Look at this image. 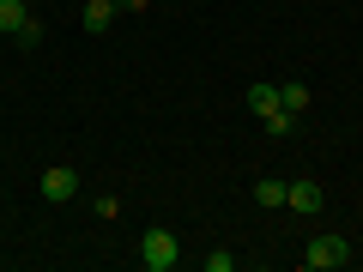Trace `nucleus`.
<instances>
[{
  "mask_svg": "<svg viewBox=\"0 0 363 272\" xmlns=\"http://www.w3.org/2000/svg\"><path fill=\"white\" fill-rule=\"evenodd\" d=\"M176 260H182V242H176V230L152 224V230L140 236V266H145V272H169Z\"/></svg>",
  "mask_w": 363,
  "mask_h": 272,
  "instance_id": "f257e3e1",
  "label": "nucleus"
},
{
  "mask_svg": "<svg viewBox=\"0 0 363 272\" xmlns=\"http://www.w3.org/2000/svg\"><path fill=\"white\" fill-rule=\"evenodd\" d=\"M303 266H309V272H339V266H351V242H345V236H333V230L315 236L309 254H303Z\"/></svg>",
  "mask_w": 363,
  "mask_h": 272,
  "instance_id": "f03ea898",
  "label": "nucleus"
},
{
  "mask_svg": "<svg viewBox=\"0 0 363 272\" xmlns=\"http://www.w3.org/2000/svg\"><path fill=\"white\" fill-rule=\"evenodd\" d=\"M43 200H49V206H67V200H79V169H67V164L43 169Z\"/></svg>",
  "mask_w": 363,
  "mask_h": 272,
  "instance_id": "7ed1b4c3",
  "label": "nucleus"
},
{
  "mask_svg": "<svg viewBox=\"0 0 363 272\" xmlns=\"http://www.w3.org/2000/svg\"><path fill=\"white\" fill-rule=\"evenodd\" d=\"M321 181H309V176H303V181H291V194H285V212H303V218H309V212H321Z\"/></svg>",
  "mask_w": 363,
  "mask_h": 272,
  "instance_id": "20e7f679",
  "label": "nucleus"
},
{
  "mask_svg": "<svg viewBox=\"0 0 363 272\" xmlns=\"http://www.w3.org/2000/svg\"><path fill=\"white\" fill-rule=\"evenodd\" d=\"M248 109H255L260 121H267L272 109H285V103H279V85H272V79H255V85H248Z\"/></svg>",
  "mask_w": 363,
  "mask_h": 272,
  "instance_id": "39448f33",
  "label": "nucleus"
},
{
  "mask_svg": "<svg viewBox=\"0 0 363 272\" xmlns=\"http://www.w3.org/2000/svg\"><path fill=\"white\" fill-rule=\"evenodd\" d=\"M79 18H85L91 37H104V30L116 25V0H85V13H79Z\"/></svg>",
  "mask_w": 363,
  "mask_h": 272,
  "instance_id": "423d86ee",
  "label": "nucleus"
},
{
  "mask_svg": "<svg viewBox=\"0 0 363 272\" xmlns=\"http://www.w3.org/2000/svg\"><path fill=\"white\" fill-rule=\"evenodd\" d=\"M285 194H291V181H279V176H260L255 181V200H260V206H272V212L285 206Z\"/></svg>",
  "mask_w": 363,
  "mask_h": 272,
  "instance_id": "0eeeda50",
  "label": "nucleus"
},
{
  "mask_svg": "<svg viewBox=\"0 0 363 272\" xmlns=\"http://www.w3.org/2000/svg\"><path fill=\"white\" fill-rule=\"evenodd\" d=\"M25 18H30V6H25V0H0V30H6V37H13V30L25 25Z\"/></svg>",
  "mask_w": 363,
  "mask_h": 272,
  "instance_id": "6e6552de",
  "label": "nucleus"
},
{
  "mask_svg": "<svg viewBox=\"0 0 363 272\" xmlns=\"http://www.w3.org/2000/svg\"><path fill=\"white\" fill-rule=\"evenodd\" d=\"M279 103H285L291 115H303V109H309V85H297V79H291V85H279Z\"/></svg>",
  "mask_w": 363,
  "mask_h": 272,
  "instance_id": "1a4fd4ad",
  "label": "nucleus"
},
{
  "mask_svg": "<svg viewBox=\"0 0 363 272\" xmlns=\"http://www.w3.org/2000/svg\"><path fill=\"white\" fill-rule=\"evenodd\" d=\"M13 42H18V49H37V42H43V18H37V13H30V18H25V25H18V30H13Z\"/></svg>",
  "mask_w": 363,
  "mask_h": 272,
  "instance_id": "9d476101",
  "label": "nucleus"
},
{
  "mask_svg": "<svg viewBox=\"0 0 363 272\" xmlns=\"http://www.w3.org/2000/svg\"><path fill=\"white\" fill-rule=\"evenodd\" d=\"M260 128H267V133H272V140H285V133H291V128H297V115H291V109H272V115H267V121H260Z\"/></svg>",
  "mask_w": 363,
  "mask_h": 272,
  "instance_id": "9b49d317",
  "label": "nucleus"
},
{
  "mask_svg": "<svg viewBox=\"0 0 363 272\" xmlns=\"http://www.w3.org/2000/svg\"><path fill=\"white\" fill-rule=\"evenodd\" d=\"M236 266V254H230V248H218V254H206V272H230Z\"/></svg>",
  "mask_w": 363,
  "mask_h": 272,
  "instance_id": "f8f14e48",
  "label": "nucleus"
},
{
  "mask_svg": "<svg viewBox=\"0 0 363 272\" xmlns=\"http://www.w3.org/2000/svg\"><path fill=\"white\" fill-rule=\"evenodd\" d=\"M152 0H116V13H145Z\"/></svg>",
  "mask_w": 363,
  "mask_h": 272,
  "instance_id": "ddd939ff",
  "label": "nucleus"
}]
</instances>
